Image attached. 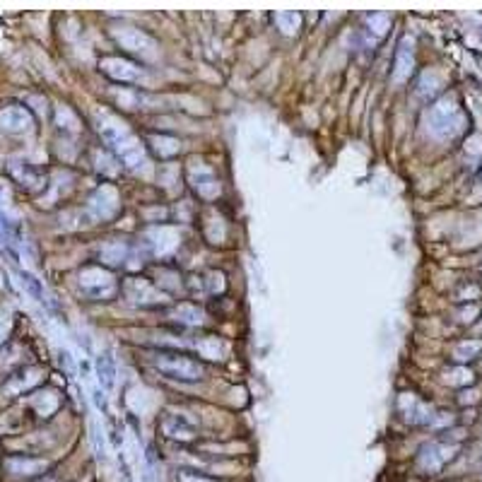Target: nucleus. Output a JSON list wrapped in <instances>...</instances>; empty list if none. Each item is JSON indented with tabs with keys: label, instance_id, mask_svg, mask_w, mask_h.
<instances>
[{
	"label": "nucleus",
	"instance_id": "obj_10",
	"mask_svg": "<svg viewBox=\"0 0 482 482\" xmlns=\"http://www.w3.org/2000/svg\"><path fill=\"white\" fill-rule=\"evenodd\" d=\"M34 128V116L25 107H5L0 111V131L5 133H29Z\"/></svg>",
	"mask_w": 482,
	"mask_h": 482
},
{
	"label": "nucleus",
	"instance_id": "obj_20",
	"mask_svg": "<svg viewBox=\"0 0 482 482\" xmlns=\"http://www.w3.org/2000/svg\"><path fill=\"white\" fill-rule=\"evenodd\" d=\"M275 22H278V27L284 31V34H297L302 27V17L297 15V12H289V10L278 12V15H275Z\"/></svg>",
	"mask_w": 482,
	"mask_h": 482
},
{
	"label": "nucleus",
	"instance_id": "obj_3",
	"mask_svg": "<svg viewBox=\"0 0 482 482\" xmlns=\"http://www.w3.org/2000/svg\"><path fill=\"white\" fill-rule=\"evenodd\" d=\"M77 282L80 289L92 299H111L118 292V282L107 268H99V265H90V268H82L77 275Z\"/></svg>",
	"mask_w": 482,
	"mask_h": 482
},
{
	"label": "nucleus",
	"instance_id": "obj_22",
	"mask_svg": "<svg viewBox=\"0 0 482 482\" xmlns=\"http://www.w3.org/2000/svg\"><path fill=\"white\" fill-rule=\"evenodd\" d=\"M174 316H176V321H181V323H188V325H196L203 321V311L196 309V306H188V304H181L176 311H174Z\"/></svg>",
	"mask_w": 482,
	"mask_h": 482
},
{
	"label": "nucleus",
	"instance_id": "obj_16",
	"mask_svg": "<svg viewBox=\"0 0 482 482\" xmlns=\"http://www.w3.org/2000/svg\"><path fill=\"white\" fill-rule=\"evenodd\" d=\"M412 70V49L407 41H403V46L398 49V56H396V70H393V80L396 82H403Z\"/></svg>",
	"mask_w": 482,
	"mask_h": 482
},
{
	"label": "nucleus",
	"instance_id": "obj_23",
	"mask_svg": "<svg viewBox=\"0 0 482 482\" xmlns=\"http://www.w3.org/2000/svg\"><path fill=\"white\" fill-rule=\"evenodd\" d=\"M90 431H92V448H94V456L104 461V458H107V442H104V431L99 429L96 422H92Z\"/></svg>",
	"mask_w": 482,
	"mask_h": 482
},
{
	"label": "nucleus",
	"instance_id": "obj_8",
	"mask_svg": "<svg viewBox=\"0 0 482 482\" xmlns=\"http://www.w3.org/2000/svg\"><path fill=\"white\" fill-rule=\"evenodd\" d=\"M99 68H102L104 75H109L111 80L121 82V85H135V82L145 80V72L137 63L128 61V58H102L99 61Z\"/></svg>",
	"mask_w": 482,
	"mask_h": 482
},
{
	"label": "nucleus",
	"instance_id": "obj_6",
	"mask_svg": "<svg viewBox=\"0 0 482 482\" xmlns=\"http://www.w3.org/2000/svg\"><path fill=\"white\" fill-rule=\"evenodd\" d=\"M3 468H5L8 477L27 482V480H36V477H44L46 470H49V461L34 456H8Z\"/></svg>",
	"mask_w": 482,
	"mask_h": 482
},
{
	"label": "nucleus",
	"instance_id": "obj_9",
	"mask_svg": "<svg viewBox=\"0 0 482 482\" xmlns=\"http://www.w3.org/2000/svg\"><path fill=\"white\" fill-rule=\"evenodd\" d=\"M162 431L169 439H176V442H193L198 437V429L181 412H167L162 417Z\"/></svg>",
	"mask_w": 482,
	"mask_h": 482
},
{
	"label": "nucleus",
	"instance_id": "obj_24",
	"mask_svg": "<svg viewBox=\"0 0 482 482\" xmlns=\"http://www.w3.org/2000/svg\"><path fill=\"white\" fill-rule=\"evenodd\" d=\"M480 350H482V343H477V340H472V343H461V345H458L456 350H453V355H456L458 362H468V360H472V357H475Z\"/></svg>",
	"mask_w": 482,
	"mask_h": 482
},
{
	"label": "nucleus",
	"instance_id": "obj_26",
	"mask_svg": "<svg viewBox=\"0 0 482 482\" xmlns=\"http://www.w3.org/2000/svg\"><path fill=\"white\" fill-rule=\"evenodd\" d=\"M22 287L29 292L34 299H44V292H41V284H39V280L36 278H31L29 273H22Z\"/></svg>",
	"mask_w": 482,
	"mask_h": 482
},
{
	"label": "nucleus",
	"instance_id": "obj_17",
	"mask_svg": "<svg viewBox=\"0 0 482 482\" xmlns=\"http://www.w3.org/2000/svg\"><path fill=\"white\" fill-rule=\"evenodd\" d=\"M99 256H102L104 263H109V265H121L123 260L128 258V246L123 244V241H109V244L102 246Z\"/></svg>",
	"mask_w": 482,
	"mask_h": 482
},
{
	"label": "nucleus",
	"instance_id": "obj_21",
	"mask_svg": "<svg viewBox=\"0 0 482 482\" xmlns=\"http://www.w3.org/2000/svg\"><path fill=\"white\" fill-rule=\"evenodd\" d=\"M176 482H222V480L208 475V472L193 470V468H178V470H176Z\"/></svg>",
	"mask_w": 482,
	"mask_h": 482
},
{
	"label": "nucleus",
	"instance_id": "obj_4",
	"mask_svg": "<svg viewBox=\"0 0 482 482\" xmlns=\"http://www.w3.org/2000/svg\"><path fill=\"white\" fill-rule=\"evenodd\" d=\"M429 133L434 137H453L461 131V111H458L453 99H442L429 109Z\"/></svg>",
	"mask_w": 482,
	"mask_h": 482
},
{
	"label": "nucleus",
	"instance_id": "obj_5",
	"mask_svg": "<svg viewBox=\"0 0 482 482\" xmlns=\"http://www.w3.org/2000/svg\"><path fill=\"white\" fill-rule=\"evenodd\" d=\"M456 451H458L456 444L431 442V444H427V446H422L420 453H417V468H420L422 472L437 475V472H442L444 468L456 458Z\"/></svg>",
	"mask_w": 482,
	"mask_h": 482
},
{
	"label": "nucleus",
	"instance_id": "obj_11",
	"mask_svg": "<svg viewBox=\"0 0 482 482\" xmlns=\"http://www.w3.org/2000/svg\"><path fill=\"white\" fill-rule=\"evenodd\" d=\"M90 213L96 219H111L118 213V196L111 186H102L90 198Z\"/></svg>",
	"mask_w": 482,
	"mask_h": 482
},
{
	"label": "nucleus",
	"instance_id": "obj_2",
	"mask_svg": "<svg viewBox=\"0 0 482 482\" xmlns=\"http://www.w3.org/2000/svg\"><path fill=\"white\" fill-rule=\"evenodd\" d=\"M152 366L164 376V379L181 381V384H193V381H200L205 374V366L198 360L183 355V352L174 350H159L150 357Z\"/></svg>",
	"mask_w": 482,
	"mask_h": 482
},
{
	"label": "nucleus",
	"instance_id": "obj_12",
	"mask_svg": "<svg viewBox=\"0 0 482 482\" xmlns=\"http://www.w3.org/2000/svg\"><path fill=\"white\" fill-rule=\"evenodd\" d=\"M123 292H126L128 302H133V304H142V306L155 304L157 299H162V295H159L148 280H135V278L128 280V282L123 284Z\"/></svg>",
	"mask_w": 482,
	"mask_h": 482
},
{
	"label": "nucleus",
	"instance_id": "obj_15",
	"mask_svg": "<svg viewBox=\"0 0 482 482\" xmlns=\"http://www.w3.org/2000/svg\"><path fill=\"white\" fill-rule=\"evenodd\" d=\"M96 376H99V384H102L104 391H111L113 384H116V366L109 355H102L96 360Z\"/></svg>",
	"mask_w": 482,
	"mask_h": 482
},
{
	"label": "nucleus",
	"instance_id": "obj_25",
	"mask_svg": "<svg viewBox=\"0 0 482 482\" xmlns=\"http://www.w3.org/2000/svg\"><path fill=\"white\" fill-rule=\"evenodd\" d=\"M388 15L386 12H371L369 17H366V25L371 27V31H374L376 36H381V34H386V29H388Z\"/></svg>",
	"mask_w": 482,
	"mask_h": 482
},
{
	"label": "nucleus",
	"instance_id": "obj_13",
	"mask_svg": "<svg viewBox=\"0 0 482 482\" xmlns=\"http://www.w3.org/2000/svg\"><path fill=\"white\" fill-rule=\"evenodd\" d=\"M44 371L36 369V366H29V369H22L20 374H15L10 381H8L5 391L8 393H25V391H31L36 384L41 381Z\"/></svg>",
	"mask_w": 482,
	"mask_h": 482
},
{
	"label": "nucleus",
	"instance_id": "obj_19",
	"mask_svg": "<svg viewBox=\"0 0 482 482\" xmlns=\"http://www.w3.org/2000/svg\"><path fill=\"white\" fill-rule=\"evenodd\" d=\"M61 405V398H58L56 391H44L34 398V407L41 417H51V412Z\"/></svg>",
	"mask_w": 482,
	"mask_h": 482
},
{
	"label": "nucleus",
	"instance_id": "obj_7",
	"mask_svg": "<svg viewBox=\"0 0 482 482\" xmlns=\"http://www.w3.org/2000/svg\"><path fill=\"white\" fill-rule=\"evenodd\" d=\"M113 39H116L126 51L140 53V56H145V58H155V53H157V41L150 34H145V31L135 29V27H121V29L113 31Z\"/></svg>",
	"mask_w": 482,
	"mask_h": 482
},
{
	"label": "nucleus",
	"instance_id": "obj_27",
	"mask_svg": "<svg viewBox=\"0 0 482 482\" xmlns=\"http://www.w3.org/2000/svg\"><path fill=\"white\" fill-rule=\"evenodd\" d=\"M8 330H10V319H8L5 311H0V343L5 340Z\"/></svg>",
	"mask_w": 482,
	"mask_h": 482
},
{
	"label": "nucleus",
	"instance_id": "obj_18",
	"mask_svg": "<svg viewBox=\"0 0 482 482\" xmlns=\"http://www.w3.org/2000/svg\"><path fill=\"white\" fill-rule=\"evenodd\" d=\"M150 145H152V150L159 155V157H174V155L181 150V142L176 140V137H167V135H152L150 137Z\"/></svg>",
	"mask_w": 482,
	"mask_h": 482
},
{
	"label": "nucleus",
	"instance_id": "obj_1",
	"mask_svg": "<svg viewBox=\"0 0 482 482\" xmlns=\"http://www.w3.org/2000/svg\"><path fill=\"white\" fill-rule=\"evenodd\" d=\"M99 133H102V137L107 140V145L118 155V159H121L128 169L140 172V169L148 167L145 150H142V145L135 140V135H133V133L128 131L123 123H118L116 118L104 116L102 123H99Z\"/></svg>",
	"mask_w": 482,
	"mask_h": 482
},
{
	"label": "nucleus",
	"instance_id": "obj_14",
	"mask_svg": "<svg viewBox=\"0 0 482 482\" xmlns=\"http://www.w3.org/2000/svg\"><path fill=\"white\" fill-rule=\"evenodd\" d=\"M191 181H193V188L198 191L200 198H215V196H217L219 183H217V178L213 176V172H208V169H200L198 174L193 172Z\"/></svg>",
	"mask_w": 482,
	"mask_h": 482
}]
</instances>
